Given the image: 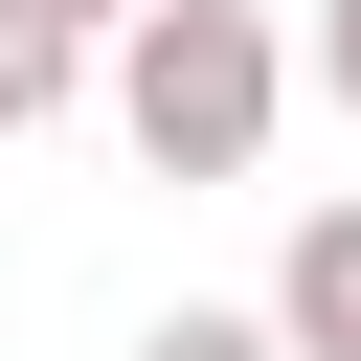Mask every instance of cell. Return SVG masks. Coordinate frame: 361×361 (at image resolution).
<instances>
[{"instance_id":"6da1fadb","label":"cell","mask_w":361,"mask_h":361,"mask_svg":"<svg viewBox=\"0 0 361 361\" xmlns=\"http://www.w3.org/2000/svg\"><path fill=\"white\" fill-rule=\"evenodd\" d=\"M271 113H293L271 0H158V23H113V135H135L158 180H248Z\"/></svg>"},{"instance_id":"7a4b0ae2","label":"cell","mask_w":361,"mask_h":361,"mask_svg":"<svg viewBox=\"0 0 361 361\" xmlns=\"http://www.w3.org/2000/svg\"><path fill=\"white\" fill-rule=\"evenodd\" d=\"M271 338H293V361H361V203H293V248H271Z\"/></svg>"},{"instance_id":"3957f363","label":"cell","mask_w":361,"mask_h":361,"mask_svg":"<svg viewBox=\"0 0 361 361\" xmlns=\"http://www.w3.org/2000/svg\"><path fill=\"white\" fill-rule=\"evenodd\" d=\"M68 90H90V45H68V23H0V135H45Z\"/></svg>"},{"instance_id":"277c9868","label":"cell","mask_w":361,"mask_h":361,"mask_svg":"<svg viewBox=\"0 0 361 361\" xmlns=\"http://www.w3.org/2000/svg\"><path fill=\"white\" fill-rule=\"evenodd\" d=\"M135 361H293V338H271V293H248V316H226V293H180V316H158Z\"/></svg>"},{"instance_id":"5b68a950","label":"cell","mask_w":361,"mask_h":361,"mask_svg":"<svg viewBox=\"0 0 361 361\" xmlns=\"http://www.w3.org/2000/svg\"><path fill=\"white\" fill-rule=\"evenodd\" d=\"M0 23H68V45H113V23H158V0H0Z\"/></svg>"},{"instance_id":"8992f818","label":"cell","mask_w":361,"mask_h":361,"mask_svg":"<svg viewBox=\"0 0 361 361\" xmlns=\"http://www.w3.org/2000/svg\"><path fill=\"white\" fill-rule=\"evenodd\" d=\"M316 90H338V113H361V0H316Z\"/></svg>"}]
</instances>
